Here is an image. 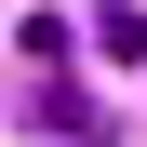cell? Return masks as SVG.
<instances>
[{
    "mask_svg": "<svg viewBox=\"0 0 147 147\" xmlns=\"http://www.w3.org/2000/svg\"><path fill=\"white\" fill-rule=\"evenodd\" d=\"M94 54H107V67H147V13H134V0L94 13Z\"/></svg>",
    "mask_w": 147,
    "mask_h": 147,
    "instance_id": "obj_1",
    "label": "cell"
}]
</instances>
